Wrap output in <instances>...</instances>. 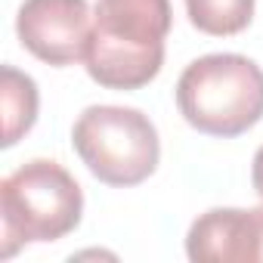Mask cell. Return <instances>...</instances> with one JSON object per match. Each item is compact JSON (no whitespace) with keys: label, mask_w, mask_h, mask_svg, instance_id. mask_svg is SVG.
Returning <instances> with one entry per match:
<instances>
[{"label":"cell","mask_w":263,"mask_h":263,"mask_svg":"<svg viewBox=\"0 0 263 263\" xmlns=\"http://www.w3.org/2000/svg\"><path fill=\"white\" fill-rule=\"evenodd\" d=\"M251 183H254V192L263 198V146L254 152V164H251Z\"/></svg>","instance_id":"9c48e42d"},{"label":"cell","mask_w":263,"mask_h":263,"mask_svg":"<svg viewBox=\"0 0 263 263\" xmlns=\"http://www.w3.org/2000/svg\"><path fill=\"white\" fill-rule=\"evenodd\" d=\"M22 47L47 65H74L87 59L93 16L87 0H25L16 16Z\"/></svg>","instance_id":"5b68a950"},{"label":"cell","mask_w":263,"mask_h":263,"mask_svg":"<svg viewBox=\"0 0 263 263\" xmlns=\"http://www.w3.org/2000/svg\"><path fill=\"white\" fill-rule=\"evenodd\" d=\"M171 0H96L87 74L108 90H140L164 65Z\"/></svg>","instance_id":"6da1fadb"},{"label":"cell","mask_w":263,"mask_h":263,"mask_svg":"<svg viewBox=\"0 0 263 263\" xmlns=\"http://www.w3.org/2000/svg\"><path fill=\"white\" fill-rule=\"evenodd\" d=\"M0 93H4V146H16L37 121V84L31 74L4 65L0 68Z\"/></svg>","instance_id":"52a82bcc"},{"label":"cell","mask_w":263,"mask_h":263,"mask_svg":"<svg viewBox=\"0 0 263 263\" xmlns=\"http://www.w3.org/2000/svg\"><path fill=\"white\" fill-rule=\"evenodd\" d=\"M177 108L208 137H238L263 118V68L238 53H211L186 65Z\"/></svg>","instance_id":"7a4b0ae2"},{"label":"cell","mask_w":263,"mask_h":263,"mask_svg":"<svg viewBox=\"0 0 263 263\" xmlns=\"http://www.w3.org/2000/svg\"><path fill=\"white\" fill-rule=\"evenodd\" d=\"M81 214L84 192L59 161H25L0 183V220H4L0 257H13L28 241L65 238L78 229Z\"/></svg>","instance_id":"3957f363"},{"label":"cell","mask_w":263,"mask_h":263,"mask_svg":"<svg viewBox=\"0 0 263 263\" xmlns=\"http://www.w3.org/2000/svg\"><path fill=\"white\" fill-rule=\"evenodd\" d=\"M195 263H263V208H214L186 235Z\"/></svg>","instance_id":"8992f818"},{"label":"cell","mask_w":263,"mask_h":263,"mask_svg":"<svg viewBox=\"0 0 263 263\" xmlns=\"http://www.w3.org/2000/svg\"><path fill=\"white\" fill-rule=\"evenodd\" d=\"M257 0H186L189 22L214 37L238 34L251 25Z\"/></svg>","instance_id":"ba28073f"},{"label":"cell","mask_w":263,"mask_h":263,"mask_svg":"<svg viewBox=\"0 0 263 263\" xmlns=\"http://www.w3.org/2000/svg\"><path fill=\"white\" fill-rule=\"evenodd\" d=\"M71 146L87 171L108 186L149 180L161 158L158 130L140 108L90 105L71 127Z\"/></svg>","instance_id":"277c9868"}]
</instances>
